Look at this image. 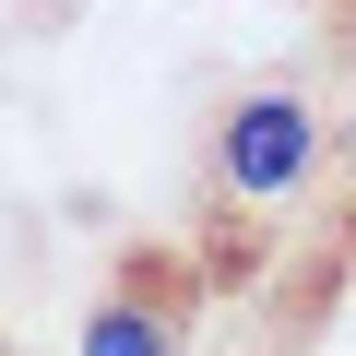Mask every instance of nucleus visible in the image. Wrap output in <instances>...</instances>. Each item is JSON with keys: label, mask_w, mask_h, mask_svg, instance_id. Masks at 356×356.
<instances>
[{"label": "nucleus", "mask_w": 356, "mask_h": 356, "mask_svg": "<svg viewBox=\"0 0 356 356\" xmlns=\"http://www.w3.org/2000/svg\"><path fill=\"white\" fill-rule=\"evenodd\" d=\"M309 154H321L309 107H297V95H250V107L226 119V191L273 202V191H297V178H309Z\"/></svg>", "instance_id": "nucleus-1"}, {"label": "nucleus", "mask_w": 356, "mask_h": 356, "mask_svg": "<svg viewBox=\"0 0 356 356\" xmlns=\"http://www.w3.org/2000/svg\"><path fill=\"white\" fill-rule=\"evenodd\" d=\"M83 356H166V309H143V297H107V309L83 321Z\"/></svg>", "instance_id": "nucleus-2"}]
</instances>
